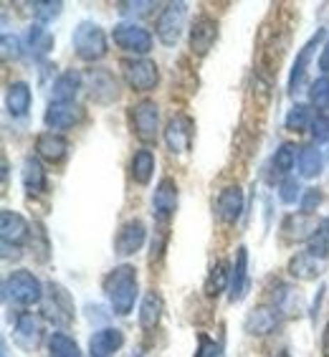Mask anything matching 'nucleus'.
Instances as JSON below:
<instances>
[{
	"mask_svg": "<svg viewBox=\"0 0 329 357\" xmlns=\"http://www.w3.org/2000/svg\"><path fill=\"white\" fill-rule=\"evenodd\" d=\"M296 170H299V178L314 180L322 175L324 170V155L316 144H307L299 150V160H296Z\"/></svg>",
	"mask_w": 329,
	"mask_h": 357,
	"instance_id": "cd10ccee",
	"label": "nucleus"
},
{
	"mask_svg": "<svg viewBox=\"0 0 329 357\" xmlns=\"http://www.w3.org/2000/svg\"><path fill=\"white\" fill-rule=\"evenodd\" d=\"M324 36H327V31H324V28H319V31H316V33L312 36V38H309L302 48H299L296 61H294V66H291V74H289V94H296V91L304 89V82H307V69H309V63H312V56H314L316 48L322 46Z\"/></svg>",
	"mask_w": 329,
	"mask_h": 357,
	"instance_id": "9b49d317",
	"label": "nucleus"
},
{
	"mask_svg": "<svg viewBox=\"0 0 329 357\" xmlns=\"http://www.w3.org/2000/svg\"><path fill=\"white\" fill-rule=\"evenodd\" d=\"M66 152H69V142L59 132L46 130L36 137V158L46 160V162H61L66 158Z\"/></svg>",
	"mask_w": 329,
	"mask_h": 357,
	"instance_id": "4be33fe9",
	"label": "nucleus"
},
{
	"mask_svg": "<svg viewBox=\"0 0 329 357\" xmlns=\"http://www.w3.org/2000/svg\"><path fill=\"white\" fill-rule=\"evenodd\" d=\"M33 15H36V23H41V26H46V23H51L54 18H59L63 10V3L61 0H56V3H51V0H43V3H33Z\"/></svg>",
	"mask_w": 329,
	"mask_h": 357,
	"instance_id": "58836bf2",
	"label": "nucleus"
},
{
	"mask_svg": "<svg viewBox=\"0 0 329 357\" xmlns=\"http://www.w3.org/2000/svg\"><path fill=\"white\" fill-rule=\"evenodd\" d=\"M48 355L51 357H82V350L76 344L74 337H69L66 332H54L48 337Z\"/></svg>",
	"mask_w": 329,
	"mask_h": 357,
	"instance_id": "f704fd0d",
	"label": "nucleus"
},
{
	"mask_svg": "<svg viewBox=\"0 0 329 357\" xmlns=\"http://www.w3.org/2000/svg\"><path fill=\"white\" fill-rule=\"evenodd\" d=\"M23 54V41L18 36H10V33H3V59L10 61V59H21Z\"/></svg>",
	"mask_w": 329,
	"mask_h": 357,
	"instance_id": "a19ab883",
	"label": "nucleus"
},
{
	"mask_svg": "<svg viewBox=\"0 0 329 357\" xmlns=\"http://www.w3.org/2000/svg\"><path fill=\"white\" fill-rule=\"evenodd\" d=\"M84 89V76L79 71H61L51 84V102H76L79 91Z\"/></svg>",
	"mask_w": 329,
	"mask_h": 357,
	"instance_id": "b1692460",
	"label": "nucleus"
},
{
	"mask_svg": "<svg viewBox=\"0 0 329 357\" xmlns=\"http://www.w3.org/2000/svg\"><path fill=\"white\" fill-rule=\"evenodd\" d=\"M309 107L316 109V117L329 119V76H319L309 86Z\"/></svg>",
	"mask_w": 329,
	"mask_h": 357,
	"instance_id": "473e14b6",
	"label": "nucleus"
},
{
	"mask_svg": "<svg viewBox=\"0 0 329 357\" xmlns=\"http://www.w3.org/2000/svg\"><path fill=\"white\" fill-rule=\"evenodd\" d=\"M84 119V109L76 102H48L46 114H43V124L48 132H66L74 130L76 124Z\"/></svg>",
	"mask_w": 329,
	"mask_h": 357,
	"instance_id": "6e6552de",
	"label": "nucleus"
},
{
	"mask_svg": "<svg viewBox=\"0 0 329 357\" xmlns=\"http://www.w3.org/2000/svg\"><path fill=\"white\" fill-rule=\"evenodd\" d=\"M150 8H155V3H119V13L122 15H144V13H150Z\"/></svg>",
	"mask_w": 329,
	"mask_h": 357,
	"instance_id": "79ce46f5",
	"label": "nucleus"
},
{
	"mask_svg": "<svg viewBox=\"0 0 329 357\" xmlns=\"http://www.w3.org/2000/svg\"><path fill=\"white\" fill-rule=\"evenodd\" d=\"M314 228H316V223L312 220V215H304V213L289 215L282 223L284 238H289V241H309L312 234H314Z\"/></svg>",
	"mask_w": 329,
	"mask_h": 357,
	"instance_id": "c756f323",
	"label": "nucleus"
},
{
	"mask_svg": "<svg viewBox=\"0 0 329 357\" xmlns=\"http://www.w3.org/2000/svg\"><path fill=\"white\" fill-rule=\"evenodd\" d=\"M322 200H324V192L319 188H307L302 200H299V213L314 215L319 211V206H322Z\"/></svg>",
	"mask_w": 329,
	"mask_h": 357,
	"instance_id": "ea45409f",
	"label": "nucleus"
},
{
	"mask_svg": "<svg viewBox=\"0 0 329 357\" xmlns=\"http://www.w3.org/2000/svg\"><path fill=\"white\" fill-rule=\"evenodd\" d=\"M0 236H3L6 246L18 248L31 238V223L21 213H15L10 208H3V213H0Z\"/></svg>",
	"mask_w": 329,
	"mask_h": 357,
	"instance_id": "f3484780",
	"label": "nucleus"
},
{
	"mask_svg": "<svg viewBox=\"0 0 329 357\" xmlns=\"http://www.w3.org/2000/svg\"><path fill=\"white\" fill-rule=\"evenodd\" d=\"M124 332L117 327H102L89 337V357H112L122 350Z\"/></svg>",
	"mask_w": 329,
	"mask_h": 357,
	"instance_id": "412c9836",
	"label": "nucleus"
},
{
	"mask_svg": "<svg viewBox=\"0 0 329 357\" xmlns=\"http://www.w3.org/2000/svg\"><path fill=\"white\" fill-rule=\"evenodd\" d=\"M246 211V195L238 185H228L220 190L218 200H215V213L223 223H236Z\"/></svg>",
	"mask_w": 329,
	"mask_h": 357,
	"instance_id": "6ab92c4d",
	"label": "nucleus"
},
{
	"mask_svg": "<svg viewBox=\"0 0 329 357\" xmlns=\"http://www.w3.org/2000/svg\"><path fill=\"white\" fill-rule=\"evenodd\" d=\"M218 355V344L213 342L211 337L200 335L198 340V352H195V357H215Z\"/></svg>",
	"mask_w": 329,
	"mask_h": 357,
	"instance_id": "37998d69",
	"label": "nucleus"
},
{
	"mask_svg": "<svg viewBox=\"0 0 329 357\" xmlns=\"http://www.w3.org/2000/svg\"><path fill=\"white\" fill-rule=\"evenodd\" d=\"M279 324H282V312L276 307H256L246 317V332L254 337L274 335L279 330Z\"/></svg>",
	"mask_w": 329,
	"mask_h": 357,
	"instance_id": "aec40b11",
	"label": "nucleus"
},
{
	"mask_svg": "<svg viewBox=\"0 0 329 357\" xmlns=\"http://www.w3.org/2000/svg\"><path fill=\"white\" fill-rule=\"evenodd\" d=\"M28 51L33 59H46L51 51H54V36L48 31L46 26L41 23H33V26L28 28Z\"/></svg>",
	"mask_w": 329,
	"mask_h": 357,
	"instance_id": "c85d7f7f",
	"label": "nucleus"
},
{
	"mask_svg": "<svg viewBox=\"0 0 329 357\" xmlns=\"http://www.w3.org/2000/svg\"><path fill=\"white\" fill-rule=\"evenodd\" d=\"M307 251L319 256V259H327L329 256V215H324V218L316 223L314 234L307 241Z\"/></svg>",
	"mask_w": 329,
	"mask_h": 357,
	"instance_id": "c9c22d12",
	"label": "nucleus"
},
{
	"mask_svg": "<svg viewBox=\"0 0 329 357\" xmlns=\"http://www.w3.org/2000/svg\"><path fill=\"white\" fill-rule=\"evenodd\" d=\"M319 71L322 76H329V41L322 46V54H319Z\"/></svg>",
	"mask_w": 329,
	"mask_h": 357,
	"instance_id": "c03bdc74",
	"label": "nucleus"
},
{
	"mask_svg": "<svg viewBox=\"0 0 329 357\" xmlns=\"http://www.w3.org/2000/svg\"><path fill=\"white\" fill-rule=\"evenodd\" d=\"M324 266H327V259H319V256L309 254V251H302V254L291 256L289 261V274L299 279V282H312L316 276H322Z\"/></svg>",
	"mask_w": 329,
	"mask_h": 357,
	"instance_id": "a878e982",
	"label": "nucleus"
},
{
	"mask_svg": "<svg viewBox=\"0 0 329 357\" xmlns=\"http://www.w3.org/2000/svg\"><path fill=\"white\" fill-rule=\"evenodd\" d=\"M155 167H158V160H155V152L142 147L132 155L130 160V172H132V180L137 183V185H150L152 175H155Z\"/></svg>",
	"mask_w": 329,
	"mask_h": 357,
	"instance_id": "bb28decb",
	"label": "nucleus"
},
{
	"mask_svg": "<svg viewBox=\"0 0 329 357\" xmlns=\"http://www.w3.org/2000/svg\"><path fill=\"white\" fill-rule=\"evenodd\" d=\"M144 241H147V226L139 218L127 220L119 226L117 236H114V254L122 256V259L135 256L144 246Z\"/></svg>",
	"mask_w": 329,
	"mask_h": 357,
	"instance_id": "2eb2a0df",
	"label": "nucleus"
},
{
	"mask_svg": "<svg viewBox=\"0 0 329 357\" xmlns=\"http://www.w3.org/2000/svg\"><path fill=\"white\" fill-rule=\"evenodd\" d=\"M3 299L18 304V307H36V304H41L46 299V291H43L41 279L33 271L15 268L3 282Z\"/></svg>",
	"mask_w": 329,
	"mask_h": 357,
	"instance_id": "f03ea898",
	"label": "nucleus"
},
{
	"mask_svg": "<svg viewBox=\"0 0 329 357\" xmlns=\"http://www.w3.org/2000/svg\"><path fill=\"white\" fill-rule=\"evenodd\" d=\"M276 357H289V352H284V350H282V352H279V355H276Z\"/></svg>",
	"mask_w": 329,
	"mask_h": 357,
	"instance_id": "49530a36",
	"label": "nucleus"
},
{
	"mask_svg": "<svg viewBox=\"0 0 329 357\" xmlns=\"http://www.w3.org/2000/svg\"><path fill=\"white\" fill-rule=\"evenodd\" d=\"M178 198H180L178 183L172 178L160 180L155 192H152V215H155L158 223H170V218L178 211Z\"/></svg>",
	"mask_w": 329,
	"mask_h": 357,
	"instance_id": "ddd939ff",
	"label": "nucleus"
},
{
	"mask_svg": "<svg viewBox=\"0 0 329 357\" xmlns=\"http://www.w3.org/2000/svg\"><path fill=\"white\" fill-rule=\"evenodd\" d=\"M322 355L329 357V322H327V327H324V332H322Z\"/></svg>",
	"mask_w": 329,
	"mask_h": 357,
	"instance_id": "a18cd8bd",
	"label": "nucleus"
},
{
	"mask_svg": "<svg viewBox=\"0 0 329 357\" xmlns=\"http://www.w3.org/2000/svg\"><path fill=\"white\" fill-rule=\"evenodd\" d=\"M228 284H231V268H228L226 261H218L211 268V274H208V282H206L208 296H218L223 291H228Z\"/></svg>",
	"mask_w": 329,
	"mask_h": 357,
	"instance_id": "e433bc0d",
	"label": "nucleus"
},
{
	"mask_svg": "<svg viewBox=\"0 0 329 357\" xmlns=\"http://www.w3.org/2000/svg\"><path fill=\"white\" fill-rule=\"evenodd\" d=\"M218 21L208 13H200L195 21L190 23V51L195 56H208L211 48L218 41Z\"/></svg>",
	"mask_w": 329,
	"mask_h": 357,
	"instance_id": "f8f14e48",
	"label": "nucleus"
},
{
	"mask_svg": "<svg viewBox=\"0 0 329 357\" xmlns=\"http://www.w3.org/2000/svg\"><path fill=\"white\" fill-rule=\"evenodd\" d=\"M13 340H15V344L26 352L38 350V344H41V340H43L41 317H36L33 312H21V314L15 317Z\"/></svg>",
	"mask_w": 329,
	"mask_h": 357,
	"instance_id": "4468645a",
	"label": "nucleus"
},
{
	"mask_svg": "<svg viewBox=\"0 0 329 357\" xmlns=\"http://www.w3.org/2000/svg\"><path fill=\"white\" fill-rule=\"evenodd\" d=\"M162 135L164 142H167V150L172 155H183V152L190 150L192 135H195V122L188 114H175V117L167 119Z\"/></svg>",
	"mask_w": 329,
	"mask_h": 357,
	"instance_id": "9d476101",
	"label": "nucleus"
},
{
	"mask_svg": "<svg viewBox=\"0 0 329 357\" xmlns=\"http://www.w3.org/2000/svg\"><path fill=\"white\" fill-rule=\"evenodd\" d=\"M86 89H89L91 102L96 104H112L117 102L122 89H119V79L107 69H91L89 74L84 76Z\"/></svg>",
	"mask_w": 329,
	"mask_h": 357,
	"instance_id": "1a4fd4ad",
	"label": "nucleus"
},
{
	"mask_svg": "<svg viewBox=\"0 0 329 357\" xmlns=\"http://www.w3.org/2000/svg\"><path fill=\"white\" fill-rule=\"evenodd\" d=\"M124 69V82L130 84V89L147 94L160 84V66L150 59H130L122 63Z\"/></svg>",
	"mask_w": 329,
	"mask_h": 357,
	"instance_id": "0eeeda50",
	"label": "nucleus"
},
{
	"mask_svg": "<svg viewBox=\"0 0 329 357\" xmlns=\"http://www.w3.org/2000/svg\"><path fill=\"white\" fill-rule=\"evenodd\" d=\"M102 289L112 312L119 317H127L135 310V302H137L139 294L137 268L130 266V264H119V266H114L109 274L104 276Z\"/></svg>",
	"mask_w": 329,
	"mask_h": 357,
	"instance_id": "f257e3e1",
	"label": "nucleus"
},
{
	"mask_svg": "<svg viewBox=\"0 0 329 357\" xmlns=\"http://www.w3.org/2000/svg\"><path fill=\"white\" fill-rule=\"evenodd\" d=\"M21 180H23V188H26L28 195H41V192H46L48 175H46V167H43L41 158L28 155V158L23 160Z\"/></svg>",
	"mask_w": 329,
	"mask_h": 357,
	"instance_id": "393cba45",
	"label": "nucleus"
},
{
	"mask_svg": "<svg viewBox=\"0 0 329 357\" xmlns=\"http://www.w3.org/2000/svg\"><path fill=\"white\" fill-rule=\"evenodd\" d=\"M33 104V94L26 82H10L6 89V112L13 119H23L31 112Z\"/></svg>",
	"mask_w": 329,
	"mask_h": 357,
	"instance_id": "5701e85b",
	"label": "nucleus"
},
{
	"mask_svg": "<svg viewBox=\"0 0 329 357\" xmlns=\"http://www.w3.org/2000/svg\"><path fill=\"white\" fill-rule=\"evenodd\" d=\"M43 310H46L48 319L56 324H69L71 319H74V302H71L69 291L63 287H59V284H51V287H48Z\"/></svg>",
	"mask_w": 329,
	"mask_h": 357,
	"instance_id": "dca6fc26",
	"label": "nucleus"
},
{
	"mask_svg": "<svg viewBox=\"0 0 329 357\" xmlns=\"http://www.w3.org/2000/svg\"><path fill=\"white\" fill-rule=\"evenodd\" d=\"M135 357H142V355H139V352H137V355H135Z\"/></svg>",
	"mask_w": 329,
	"mask_h": 357,
	"instance_id": "de8ad7c7",
	"label": "nucleus"
},
{
	"mask_svg": "<svg viewBox=\"0 0 329 357\" xmlns=\"http://www.w3.org/2000/svg\"><path fill=\"white\" fill-rule=\"evenodd\" d=\"M312 124H314V114H312V107L304 102H296L284 117V127L289 132H307L312 130Z\"/></svg>",
	"mask_w": 329,
	"mask_h": 357,
	"instance_id": "72a5a7b5",
	"label": "nucleus"
},
{
	"mask_svg": "<svg viewBox=\"0 0 329 357\" xmlns=\"http://www.w3.org/2000/svg\"><path fill=\"white\" fill-rule=\"evenodd\" d=\"M276 192H279V200H282L284 206H294V203H299L304 195L302 190V183H299V178H294V175H289V178L279 180V188H276Z\"/></svg>",
	"mask_w": 329,
	"mask_h": 357,
	"instance_id": "4c0bfd02",
	"label": "nucleus"
},
{
	"mask_svg": "<svg viewBox=\"0 0 329 357\" xmlns=\"http://www.w3.org/2000/svg\"><path fill=\"white\" fill-rule=\"evenodd\" d=\"M112 41L127 54L137 56V59H144L155 46V38H152L150 31L135 21H122L112 28Z\"/></svg>",
	"mask_w": 329,
	"mask_h": 357,
	"instance_id": "20e7f679",
	"label": "nucleus"
},
{
	"mask_svg": "<svg viewBox=\"0 0 329 357\" xmlns=\"http://www.w3.org/2000/svg\"><path fill=\"white\" fill-rule=\"evenodd\" d=\"M248 287H251V279H248V248L238 246V248H236L234 266H231L228 299H231V302H243V299H246V294H248Z\"/></svg>",
	"mask_w": 329,
	"mask_h": 357,
	"instance_id": "a211bd4d",
	"label": "nucleus"
},
{
	"mask_svg": "<svg viewBox=\"0 0 329 357\" xmlns=\"http://www.w3.org/2000/svg\"><path fill=\"white\" fill-rule=\"evenodd\" d=\"M130 119H132V132L137 135L139 142H144V144L158 142V137H160V107H158V102H152V99H142V102H137L135 107H132Z\"/></svg>",
	"mask_w": 329,
	"mask_h": 357,
	"instance_id": "423d86ee",
	"label": "nucleus"
},
{
	"mask_svg": "<svg viewBox=\"0 0 329 357\" xmlns=\"http://www.w3.org/2000/svg\"><path fill=\"white\" fill-rule=\"evenodd\" d=\"M71 46H74L76 56L86 63L102 61L104 56L109 54V38L104 33V28L94 21H82L74 28Z\"/></svg>",
	"mask_w": 329,
	"mask_h": 357,
	"instance_id": "7ed1b4c3",
	"label": "nucleus"
},
{
	"mask_svg": "<svg viewBox=\"0 0 329 357\" xmlns=\"http://www.w3.org/2000/svg\"><path fill=\"white\" fill-rule=\"evenodd\" d=\"M188 21V3H164L160 10L158 23H155V33H158L160 43L164 46H175L180 41V36L185 31Z\"/></svg>",
	"mask_w": 329,
	"mask_h": 357,
	"instance_id": "39448f33",
	"label": "nucleus"
},
{
	"mask_svg": "<svg viewBox=\"0 0 329 357\" xmlns=\"http://www.w3.org/2000/svg\"><path fill=\"white\" fill-rule=\"evenodd\" d=\"M160 317H162V296L158 291H150L144 294L142 304H139V327L144 332L155 330L160 324Z\"/></svg>",
	"mask_w": 329,
	"mask_h": 357,
	"instance_id": "7c9ffc66",
	"label": "nucleus"
},
{
	"mask_svg": "<svg viewBox=\"0 0 329 357\" xmlns=\"http://www.w3.org/2000/svg\"><path fill=\"white\" fill-rule=\"evenodd\" d=\"M296 160H299V152H296V144L291 142H284L279 150L274 152V158H271V170L279 175V178H289L291 170L296 167Z\"/></svg>",
	"mask_w": 329,
	"mask_h": 357,
	"instance_id": "2f4dec72",
	"label": "nucleus"
}]
</instances>
